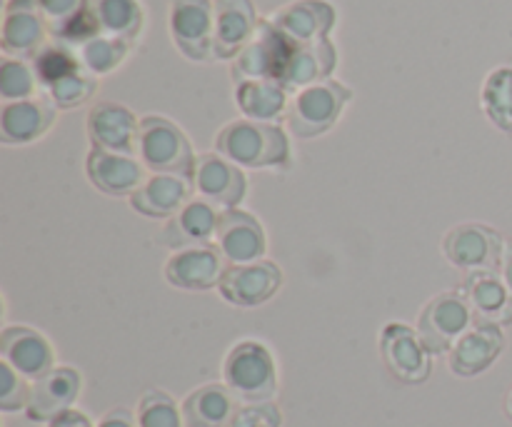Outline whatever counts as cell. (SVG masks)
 Instances as JSON below:
<instances>
[{"instance_id": "obj_1", "label": "cell", "mask_w": 512, "mask_h": 427, "mask_svg": "<svg viewBox=\"0 0 512 427\" xmlns=\"http://www.w3.org/2000/svg\"><path fill=\"white\" fill-rule=\"evenodd\" d=\"M215 150L238 168L265 170L285 168L290 160V143L278 123L258 120H235L228 123L215 138Z\"/></svg>"}, {"instance_id": "obj_2", "label": "cell", "mask_w": 512, "mask_h": 427, "mask_svg": "<svg viewBox=\"0 0 512 427\" xmlns=\"http://www.w3.org/2000/svg\"><path fill=\"white\" fill-rule=\"evenodd\" d=\"M223 383L240 403H268L278 393V368L260 340H240L223 360Z\"/></svg>"}, {"instance_id": "obj_3", "label": "cell", "mask_w": 512, "mask_h": 427, "mask_svg": "<svg viewBox=\"0 0 512 427\" xmlns=\"http://www.w3.org/2000/svg\"><path fill=\"white\" fill-rule=\"evenodd\" d=\"M135 155L150 173H175L193 178L195 155L188 135L168 118L148 115L140 120Z\"/></svg>"}, {"instance_id": "obj_4", "label": "cell", "mask_w": 512, "mask_h": 427, "mask_svg": "<svg viewBox=\"0 0 512 427\" xmlns=\"http://www.w3.org/2000/svg\"><path fill=\"white\" fill-rule=\"evenodd\" d=\"M350 100V90L338 80H323L295 93L288 108V128L298 138H315L333 128Z\"/></svg>"}, {"instance_id": "obj_5", "label": "cell", "mask_w": 512, "mask_h": 427, "mask_svg": "<svg viewBox=\"0 0 512 427\" xmlns=\"http://www.w3.org/2000/svg\"><path fill=\"white\" fill-rule=\"evenodd\" d=\"M475 325V315L460 290L435 295L418 318V335L433 355L450 353L455 343Z\"/></svg>"}, {"instance_id": "obj_6", "label": "cell", "mask_w": 512, "mask_h": 427, "mask_svg": "<svg viewBox=\"0 0 512 427\" xmlns=\"http://www.w3.org/2000/svg\"><path fill=\"white\" fill-rule=\"evenodd\" d=\"M380 358L395 380L420 385L433 373V353L418 330L405 323H388L380 330Z\"/></svg>"}, {"instance_id": "obj_7", "label": "cell", "mask_w": 512, "mask_h": 427, "mask_svg": "<svg viewBox=\"0 0 512 427\" xmlns=\"http://www.w3.org/2000/svg\"><path fill=\"white\" fill-rule=\"evenodd\" d=\"M505 240L498 230L483 223H460L450 228L443 238V253L450 265L465 273H485L498 270L503 258Z\"/></svg>"}, {"instance_id": "obj_8", "label": "cell", "mask_w": 512, "mask_h": 427, "mask_svg": "<svg viewBox=\"0 0 512 427\" xmlns=\"http://www.w3.org/2000/svg\"><path fill=\"white\" fill-rule=\"evenodd\" d=\"M295 43L273 25V20H263L255 28L250 43L240 50L235 60L233 75L240 80H278L293 55Z\"/></svg>"}, {"instance_id": "obj_9", "label": "cell", "mask_w": 512, "mask_h": 427, "mask_svg": "<svg viewBox=\"0 0 512 427\" xmlns=\"http://www.w3.org/2000/svg\"><path fill=\"white\" fill-rule=\"evenodd\" d=\"M190 183H193V193L198 198L208 200L220 210L240 208L245 193H248V178H245L243 168L230 163L220 153L200 155L195 160Z\"/></svg>"}, {"instance_id": "obj_10", "label": "cell", "mask_w": 512, "mask_h": 427, "mask_svg": "<svg viewBox=\"0 0 512 427\" xmlns=\"http://www.w3.org/2000/svg\"><path fill=\"white\" fill-rule=\"evenodd\" d=\"M215 248L220 250L228 265H248L265 260L268 253V235L260 220L248 210L233 208L220 213Z\"/></svg>"}, {"instance_id": "obj_11", "label": "cell", "mask_w": 512, "mask_h": 427, "mask_svg": "<svg viewBox=\"0 0 512 427\" xmlns=\"http://www.w3.org/2000/svg\"><path fill=\"white\" fill-rule=\"evenodd\" d=\"M283 285V270L270 260L248 265H228L218 283V293L235 308H258L268 303Z\"/></svg>"}, {"instance_id": "obj_12", "label": "cell", "mask_w": 512, "mask_h": 427, "mask_svg": "<svg viewBox=\"0 0 512 427\" xmlns=\"http://www.w3.org/2000/svg\"><path fill=\"white\" fill-rule=\"evenodd\" d=\"M170 33L190 60H208L213 55L215 5L210 0H173Z\"/></svg>"}, {"instance_id": "obj_13", "label": "cell", "mask_w": 512, "mask_h": 427, "mask_svg": "<svg viewBox=\"0 0 512 427\" xmlns=\"http://www.w3.org/2000/svg\"><path fill=\"white\" fill-rule=\"evenodd\" d=\"M225 268L228 263L215 245H190V248L173 250L165 263V280L178 290L200 293V290L218 288Z\"/></svg>"}, {"instance_id": "obj_14", "label": "cell", "mask_w": 512, "mask_h": 427, "mask_svg": "<svg viewBox=\"0 0 512 427\" xmlns=\"http://www.w3.org/2000/svg\"><path fill=\"white\" fill-rule=\"evenodd\" d=\"M0 360L30 383L55 368V350L43 333L28 325H8L0 333Z\"/></svg>"}, {"instance_id": "obj_15", "label": "cell", "mask_w": 512, "mask_h": 427, "mask_svg": "<svg viewBox=\"0 0 512 427\" xmlns=\"http://www.w3.org/2000/svg\"><path fill=\"white\" fill-rule=\"evenodd\" d=\"M48 20L38 0H8L3 18V50L10 58H35L48 45Z\"/></svg>"}, {"instance_id": "obj_16", "label": "cell", "mask_w": 512, "mask_h": 427, "mask_svg": "<svg viewBox=\"0 0 512 427\" xmlns=\"http://www.w3.org/2000/svg\"><path fill=\"white\" fill-rule=\"evenodd\" d=\"M83 390V378L70 365H55L50 373L35 380L30 390V403L25 408V415L33 423H53L58 415L70 410Z\"/></svg>"}, {"instance_id": "obj_17", "label": "cell", "mask_w": 512, "mask_h": 427, "mask_svg": "<svg viewBox=\"0 0 512 427\" xmlns=\"http://www.w3.org/2000/svg\"><path fill=\"white\" fill-rule=\"evenodd\" d=\"M85 173L90 183L105 195H133L145 183V165L135 153L93 148L85 160Z\"/></svg>"}, {"instance_id": "obj_18", "label": "cell", "mask_w": 512, "mask_h": 427, "mask_svg": "<svg viewBox=\"0 0 512 427\" xmlns=\"http://www.w3.org/2000/svg\"><path fill=\"white\" fill-rule=\"evenodd\" d=\"M505 350V333L500 325L478 323L450 348L448 365L458 378H475L485 373Z\"/></svg>"}, {"instance_id": "obj_19", "label": "cell", "mask_w": 512, "mask_h": 427, "mask_svg": "<svg viewBox=\"0 0 512 427\" xmlns=\"http://www.w3.org/2000/svg\"><path fill=\"white\" fill-rule=\"evenodd\" d=\"M193 195V183L185 175L150 173L145 183L130 195V208L150 220H170L183 210Z\"/></svg>"}, {"instance_id": "obj_20", "label": "cell", "mask_w": 512, "mask_h": 427, "mask_svg": "<svg viewBox=\"0 0 512 427\" xmlns=\"http://www.w3.org/2000/svg\"><path fill=\"white\" fill-rule=\"evenodd\" d=\"M220 213L223 210L210 205L203 198H190L178 215L168 220L160 243L170 245L173 250L190 248V245H208L218 233Z\"/></svg>"}, {"instance_id": "obj_21", "label": "cell", "mask_w": 512, "mask_h": 427, "mask_svg": "<svg viewBox=\"0 0 512 427\" xmlns=\"http://www.w3.org/2000/svg\"><path fill=\"white\" fill-rule=\"evenodd\" d=\"M258 20L250 0H218L215 3V38L213 58H238L240 50L250 43Z\"/></svg>"}, {"instance_id": "obj_22", "label": "cell", "mask_w": 512, "mask_h": 427, "mask_svg": "<svg viewBox=\"0 0 512 427\" xmlns=\"http://www.w3.org/2000/svg\"><path fill=\"white\" fill-rule=\"evenodd\" d=\"M140 120L125 105L98 103L88 113V135L93 148L135 153Z\"/></svg>"}, {"instance_id": "obj_23", "label": "cell", "mask_w": 512, "mask_h": 427, "mask_svg": "<svg viewBox=\"0 0 512 427\" xmlns=\"http://www.w3.org/2000/svg\"><path fill=\"white\" fill-rule=\"evenodd\" d=\"M460 293L468 300L478 323L500 325L512 323V295L498 270L470 273Z\"/></svg>"}, {"instance_id": "obj_24", "label": "cell", "mask_w": 512, "mask_h": 427, "mask_svg": "<svg viewBox=\"0 0 512 427\" xmlns=\"http://www.w3.org/2000/svg\"><path fill=\"white\" fill-rule=\"evenodd\" d=\"M270 20L295 45H308L328 38L330 28L335 25V10L325 0H298L275 13Z\"/></svg>"}, {"instance_id": "obj_25", "label": "cell", "mask_w": 512, "mask_h": 427, "mask_svg": "<svg viewBox=\"0 0 512 427\" xmlns=\"http://www.w3.org/2000/svg\"><path fill=\"white\" fill-rule=\"evenodd\" d=\"M55 108L45 98L18 100V103H5L0 110V140L5 145H25L38 140L48 133L53 125Z\"/></svg>"}, {"instance_id": "obj_26", "label": "cell", "mask_w": 512, "mask_h": 427, "mask_svg": "<svg viewBox=\"0 0 512 427\" xmlns=\"http://www.w3.org/2000/svg\"><path fill=\"white\" fill-rule=\"evenodd\" d=\"M335 63H338V53L328 38L318 40V43L295 45L293 55H290L288 65L280 75V83L285 85L288 93L290 90L298 93V90L328 80L335 70Z\"/></svg>"}, {"instance_id": "obj_27", "label": "cell", "mask_w": 512, "mask_h": 427, "mask_svg": "<svg viewBox=\"0 0 512 427\" xmlns=\"http://www.w3.org/2000/svg\"><path fill=\"white\" fill-rule=\"evenodd\" d=\"M185 427H228L235 415V395L225 383H208L195 388L180 405Z\"/></svg>"}, {"instance_id": "obj_28", "label": "cell", "mask_w": 512, "mask_h": 427, "mask_svg": "<svg viewBox=\"0 0 512 427\" xmlns=\"http://www.w3.org/2000/svg\"><path fill=\"white\" fill-rule=\"evenodd\" d=\"M235 103L248 120L275 123L288 115V90L278 80H240L235 88Z\"/></svg>"}, {"instance_id": "obj_29", "label": "cell", "mask_w": 512, "mask_h": 427, "mask_svg": "<svg viewBox=\"0 0 512 427\" xmlns=\"http://www.w3.org/2000/svg\"><path fill=\"white\" fill-rule=\"evenodd\" d=\"M88 10L103 35L130 43L143 28V8L138 0H88Z\"/></svg>"}, {"instance_id": "obj_30", "label": "cell", "mask_w": 512, "mask_h": 427, "mask_svg": "<svg viewBox=\"0 0 512 427\" xmlns=\"http://www.w3.org/2000/svg\"><path fill=\"white\" fill-rule=\"evenodd\" d=\"M75 53H78L80 65H83L90 75H105L113 73V70L125 60V55H128V40L98 33L90 40H85V43H80L78 48H75Z\"/></svg>"}, {"instance_id": "obj_31", "label": "cell", "mask_w": 512, "mask_h": 427, "mask_svg": "<svg viewBox=\"0 0 512 427\" xmlns=\"http://www.w3.org/2000/svg\"><path fill=\"white\" fill-rule=\"evenodd\" d=\"M483 108L493 125L512 133V68H498L483 85Z\"/></svg>"}, {"instance_id": "obj_32", "label": "cell", "mask_w": 512, "mask_h": 427, "mask_svg": "<svg viewBox=\"0 0 512 427\" xmlns=\"http://www.w3.org/2000/svg\"><path fill=\"white\" fill-rule=\"evenodd\" d=\"M80 68H83V65H80L78 53H75L68 43H48L33 58V70L35 75H38V83L43 85L45 90H48L50 85L58 83V80H63L65 75L75 73V70Z\"/></svg>"}, {"instance_id": "obj_33", "label": "cell", "mask_w": 512, "mask_h": 427, "mask_svg": "<svg viewBox=\"0 0 512 427\" xmlns=\"http://www.w3.org/2000/svg\"><path fill=\"white\" fill-rule=\"evenodd\" d=\"M38 75L33 65L25 63L23 58H10L5 55L0 65V95L5 103H18V100L38 98Z\"/></svg>"}, {"instance_id": "obj_34", "label": "cell", "mask_w": 512, "mask_h": 427, "mask_svg": "<svg viewBox=\"0 0 512 427\" xmlns=\"http://www.w3.org/2000/svg\"><path fill=\"white\" fill-rule=\"evenodd\" d=\"M138 427H185L183 410L165 390H148L135 408Z\"/></svg>"}, {"instance_id": "obj_35", "label": "cell", "mask_w": 512, "mask_h": 427, "mask_svg": "<svg viewBox=\"0 0 512 427\" xmlns=\"http://www.w3.org/2000/svg\"><path fill=\"white\" fill-rule=\"evenodd\" d=\"M93 93H95V75H90L85 68L65 75L63 80H58V83L48 88L50 103L60 110L78 108V105H83Z\"/></svg>"}, {"instance_id": "obj_36", "label": "cell", "mask_w": 512, "mask_h": 427, "mask_svg": "<svg viewBox=\"0 0 512 427\" xmlns=\"http://www.w3.org/2000/svg\"><path fill=\"white\" fill-rule=\"evenodd\" d=\"M30 390H33V383L0 360V410L3 413H20L23 410L25 413L30 403Z\"/></svg>"}, {"instance_id": "obj_37", "label": "cell", "mask_w": 512, "mask_h": 427, "mask_svg": "<svg viewBox=\"0 0 512 427\" xmlns=\"http://www.w3.org/2000/svg\"><path fill=\"white\" fill-rule=\"evenodd\" d=\"M283 413L273 400L268 403H243L238 405L228 427H280Z\"/></svg>"}, {"instance_id": "obj_38", "label": "cell", "mask_w": 512, "mask_h": 427, "mask_svg": "<svg viewBox=\"0 0 512 427\" xmlns=\"http://www.w3.org/2000/svg\"><path fill=\"white\" fill-rule=\"evenodd\" d=\"M40 10H43L45 20H48L50 33H58L63 30L70 20L78 18L85 10L88 0H38Z\"/></svg>"}, {"instance_id": "obj_39", "label": "cell", "mask_w": 512, "mask_h": 427, "mask_svg": "<svg viewBox=\"0 0 512 427\" xmlns=\"http://www.w3.org/2000/svg\"><path fill=\"white\" fill-rule=\"evenodd\" d=\"M95 427H138V420L128 408H113L100 418V423Z\"/></svg>"}, {"instance_id": "obj_40", "label": "cell", "mask_w": 512, "mask_h": 427, "mask_svg": "<svg viewBox=\"0 0 512 427\" xmlns=\"http://www.w3.org/2000/svg\"><path fill=\"white\" fill-rule=\"evenodd\" d=\"M48 427H95V425H93V420L83 413V410L70 408V410H65L63 415H58L53 423H48Z\"/></svg>"}, {"instance_id": "obj_41", "label": "cell", "mask_w": 512, "mask_h": 427, "mask_svg": "<svg viewBox=\"0 0 512 427\" xmlns=\"http://www.w3.org/2000/svg\"><path fill=\"white\" fill-rule=\"evenodd\" d=\"M498 273H500V278H503V283L508 285V290H510V295H512V238L505 240L503 258H500Z\"/></svg>"}, {"instance_id": "obj_42", "label": "cell", "mask_w": 512, "mask_h": 427, "mask_svg": "<svg viewBox=\"0 0 512 427\" xmlns=\"http://www.w3.org/2000/svg\"><path fill=\"white\" fill-rule=\"evenodd\" d=\"M505 415H508V418L512 420V388H510L508 398H505Z\"/></svg>"}]
</instances>
